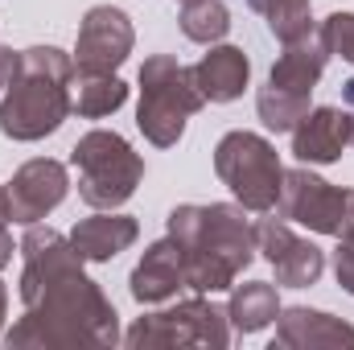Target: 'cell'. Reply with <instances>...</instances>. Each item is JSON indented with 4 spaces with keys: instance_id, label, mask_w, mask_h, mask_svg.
Wrapping results in <instances>:
<instances>
[{
    "instance_id": "8",
    "label": "cell",
    "mask_w": 354,
    "mask_h": 350,
    "mask_svg": "<svg viewBox=\"0 0 354 350\" xmlns=\"http://www.w3.org/2000/svg\"><path fill=\"white\" fill-rule=\"evenodd\" d=\"M322 62H326V54L309 50V46L288 50L280 58V66L272 71L268 87L260 91V116H264L268 128H292L301 120V111L309 103V91L317 83V75H322Z\"/></svg>"
},
{
    "instance_id": "23",
    "label": "cell",
    "mask_w": 354,
    "mask_h": 350,
    "mask_svg": "<svg viewBox=\"0 0 354 350\" xmlns=\"http://www.w3.org/2000/svg\"><path fill=\"white\" fill-rule=\"evenodd\" d=\"M334 268H338V284L354 297V239H346V235H342V248H338Z\"/></svg>"
},
{
    "instance_id": "17",
    "label": "cell",
    "mask_w": 354,
    "mask_h": 350,
    "mask_svg": "<svg viewBox=\"0 0 354 350\" xmlns=\"http://www.w3.org/2000/svg\"><path fill=\"white\" fill-rule=\"evenodd\" d=\"M132 239H136V223L132 219H124V214H95V219H83L75 227L71 248L79 252V260H111Z\"/></svg>"
},
{
    "instance_id": "12",
    "label": "cell",
    "mask_w": 354,
    "mask_h": 350,
    "mask_svg": "<svg viewBox=\"0 0 354 350\" xmlns=\"http://www.w3.org/2000/svg\"><path fill=\"white\" fill-rule=\"evenodd\" d=\"M66 194V174L58 161H29L8 185V210L17 223H37L46 210H54Z\"/></svg>"
},
{
    "instance_id": "5",
    "label": "cell",
    "mask_w": 354,
    "mask_h": 350,
    "mask_svg": "<svg viewBox=\"0 0 354 350\" xmlns=\"http://www.w3.org/2000/svg\"><path fill=\"white\" fill-rule=\"evenodd\" d=\"M75 169H79V194L91 206H120L124 198H132L136 181L145 174L140 157L115 132L83 136L75 145Z\"/></svg>"
},
{
    "instance_id": "28",
    "label": "cell",
    "mask_w": 354,
    "mask_h": 350,
    "mask_svg": "<svg viewBox=\"0 0 354 350\" xmlns=\"http://www.w3.org/2000/svg\"><path fill=\"white\" fill-rule=\"evenodd\" d=\"M185 4H189V0H185Z\"/></svg>"
},
{
    "instance_id": "25",
    "label": "cell",
    "mask_w": 354,
    "mask_h": 350,
    "mask_svg": "<svg viewBox=\"0 0 354 350\" xmlns=\"http://www.w3.org/2000/svg\"><path fill=\"white\" fill-rule=\"evenodd\" d=\"M342 235L354 239V194H346V219H342Z\"/></svg>"
},
{
    "instance_id": "27",
    "label": "cell",
    "mask_w": 354,
    "mask_h": 350,
    "mask_svg": "<svg viewBox=\"0 0 354 350\" xmlns=\"http://www.w3.org/2000/svg\"><path fill=\"white\" fill-rule=\"evenodd\" d=\"M351 145H354V132H351Z\"/></svg>"
},
{
    "instance_id": "21",
    "label": "cell",
    "mask_w": 354,
    "mask_h": 350,
    "mask_svg": "<svg viewBox=\"0 0 354 350\" xmlns=\"http://www.w3.org/2000/svg\"><path fill=\"white\" fill-rule=\"evenodd\" d=\"M181 29H185V37H194V42L223 37V33H227V8H223L218 0H189V4H185V17H181Z\"/></svg>"
},
{
    "instance_id": "9",
    "label": "cell",
    "mask_w": 354,
    "mask_h": 350,
    "mask_svg": "<svg viewBox=\"0 0 354 350\" xmlns=\"http://www.w3.org/2000/svg\"><path fill=\"white\" fill-rule=\"evenodd\" d=\"M280 194H284V214L292 223H305V227L326 231V235H342V219H346V194L342 190H330L322 177L297 169V174L284 177Z\"/></svg>"
},
{
    "instance_id": "24",
    "label": "cell",
    "mask_w": 354,
    "mask_h": 350,
    "mask_svg": "<svg viewBox=\"0 0 354 350\" xmlns=\"http://www.w3.org/2000/svg\"><path fill=\"white\" fill-rule=\"evenodd\" d=\"M8 219H12V210H8V194L0 190V268L12 260V239H8V227H4Z\"/></svg>"
},
{
    "instance_id": "19",
    "label": "cell",
    "mask_w": 354,
    "mask_h": 350,
    "mask_svg": "<svg viewBox=\"0 0 354 350\" xmlns=\"http://www.w3.org/2000/svg\"><path fill=\"white\" fill-rule=\"evenodd\" d=\"M260 12H268V25L280 42H301L309 37V0H252Z\"/></svg>"
},
{
    "instance_id": "18",
    "label": "cell",
    "mask_w": 354,
    "mask_h": 350,
    "mask_svg": "<svg viewBox=\"0 0 354 350\" xmlns=\"http://www.w3.org/2000/svg\"><path fill=\"white\" fill-rule=\"evenodd\" d=\"M227 317H231V326H235L239 334H256V330H264L268 322H276V317H280L276 288H272V284H264V280L243 284V288L231 297Z\"/></svg>"
},
{
    "instance_id": "20",
    "label": "cell",
    "mask_w": 354,
    "mask_h": 350,
    "mask_svg": "<svg viewBox=\"0 0 354 350\" xmlns=\"http://www.w3.org/2000/svg\"><path fill=\"white\" fill-rule=\"evenodd\" d=\"M124 83L111 79V75H83V87H79V111L83 116H107L124 103Z\"/></svg>"
},
{
    "instance_id": "16",
    "label": "cell",
    "mask_w": 354,
    "mask_h": 350,
    "mask_svg": "<svg viewBox=\"0 0 354 350\" xmlns=\"http://www.w3.org/2000/svg\"><path fill=\"white\" fill-rule=\"evenodd\" d=\"M189 75H194V83L202 91V99L227 103V99H235L239 91L248 87V58H243V50L223 46V50H210Z\"/></svg>"
},
{
    "instance_id": "13",
    "label": "cell",
    "mask_w": 354,
    "mask_h": 350,
    "mask_svg": "<svg viewBox=\"0 0 354 350\" xmlns=\"http://www.w3.org/2000/svg\"><path fill=\"white\" fill-rule=\"evenodd\" d=\"M351 132H354V120L346 111H338V107H317V111L305 116V124L297 128L292 153H297L301 161H334V157L346 149Z\"/></svg>"
},
{
    "instance_id": "10",
    "label": "cell",
    "mask_w": 354,
    "mask_h": 350,
    "mask_svg": "<svg viewBox=\"0 0 354 350\" xmlns=\"http://www.w3.org/2000/svg\"><path fill=\"white\" fill-rule=\"evenodd\" d=\"M132 50V25L120 8H91L79 33V75H111Z\"/></svg>"
},
{
    "instance_id": "4",
    "label": "cell",
    "mask_w": 354,
    "mask_h": 350,
    "mask_svg": "<svg viewBox=\"0 0 354 350\" xmlns=\"http://www.w3.org/2000/svg\"><path fill=\"white\" fill-rule=\"evenodd\" d=\"M140 128L153 145H174L185 128V116L202 107V91L185 66L174 58H149L140 71Z\"/></svg>"
},
{
    "instance_id": "7",
    "label": "cell",
    "mask_w": 354,
    "mask_h": 350,
    "mask_svg": "<svg viewBox=\"0 0 354 350\" xmlns=\"http://www.w3.org/2000/svg\"><path fill=\"white\" fill-rule=\"evenodd\" d=\"M128 347H227L231 330H227V313L214 309L210 301H181L177 309L165 313H149L140 317L128 338Z\"/></svg>"
},
{
    "instance_id": "2",
    "label": "cell",
    "mask_w": 354,
    "mask_h": 350,
    "mask_svg": "<svg viewBox=\"0 0 354 350\" xmlns=\"http://www.w3.org/2000/svg\"><path fill=\"white\" fill-rule=\"evenodd\" d=\"M169 239L181 252L185 284L198 293L231 288L256 252V231L235 206H181L169 214Z\"/></svg>"
},
{
    "instance_id": "14",
    "label": "cell",
    "mask_w": 354,
    "mask_h": 350,
    "mask_svg": "<svg viewBox=\"0 0 354 350\" xmlns=\"http://www.w3.org/2000/svg\"><path fill=\"white\" fill-rule=\"evenodd\" d=\"M181 284H185V272H181V252H177L174 239L153 243L145 252V260L136 264V272H132V297L145 301V305L174 297Z\"/></svg>"
},
{
    "instance_id": "6",
    "label": "cell",
    "mask_w": 354,
    "mask_h": 350,
    "mask_svg": "<svg viewBox=\"0 0 354 350\" xmlns=\"http://www.w3.org/2000/svg\"><path fill=\"white\" fill-rule=\"evenodd\" d=\"M214 165H218V177L235 190V198L243 206H252V210L276 206L284 174H280V161H276V153H272L268 140L252 136V132H231L218 145Z\"/></svg>"
},
{
    "instance_id": "3",
    "label": "cell",
    "mask_w": 354,
    "mask_h": 350,
    "mask_svg": "<svg viewBox=\"0 0 354 350\" xmlns=\"http://www.w3.org/2000/svg\"><path fill=\"white\" fill-rule=\"evenodd\" d=\"M66 75L71 62L62 50H25L21 66L8 83L4 107H0V132L12 140H37L54 132L66 116Z\"/></svg>"
},
{
    "instance_id": "15",
    "label": "cell",
    "mask_w": 354,
    "mask_h": 350,
    "mask_svg": "<svg viewBox=\"0 0 354 350\" xmlns=\"http://www.w3.org/2000/svg\"><path fill=\"white\" fill-rule=\"evenodd\" d=\"M280 347H354V326L317 313V309H288L280 313V330H276Z\"/></svg>"
},
{
    "instance_id": "22",
    "label": "cell",
    "mask_w": 354,
    "mask_h": 350,
    "mask_svg": "<svg viewBox=\"0 0 354 350\" xmlns=\"http://www.w3.org/2000/svg\"><path fill=\"white\" fill-rule=\"evenodd\" d=\"M326 46L338 50L346 62H354V12H334L326 21Z\"/></svg>"
},
{
    "instance_id": "26",
    "label": "cell",
    "mask_w": 354,
    "mask_h": 350,
    "mask_svg": "<svg viewBox=\"0 0 354 350\" xmlns=\"http://www.w3.org/2000/svg\"><path fill=\"white\" fill-rule=\"evenodd\" d=\"M0 326H4V284H0Z\"/></svg>"
},
{
    "instance_id": "11",
    "label": "cell",
    "mask_w": 354,
    "mask_h": 350,
    "mask_svg": "<svg viewBox=\"0 0 354 350\" xmlns=\"http://www.w3.org/2000/svg\"><path fill=\"white\" fill-rule=\"evenodd\" d=\"M256 239H260L264 256L272 260V268H276V280H280V284H288V288L317 284V276H322V268H326V256H322L313 243L297 239V235H292L288 227H280V223H264V227L256 231Z\"/></svg>"
},
{
    "instance_id": "1",
    "label": "cell",
    "mask_w": 354,
    "mask_h": 350,
    "mask_svg": "<svg viewBox=\"0 0 354 350\" xmlns=\"http://www.w3.org/2000/svg\"><path fill=\"white\" fill-rule=\"evenodd\" d=\"M21 252L25 317L4 334L8 347H111L120 338L115 309L83 276L79 252L62 235L33 227Z\"/></svg>"
}]
</instances>
